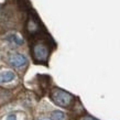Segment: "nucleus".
I'll return each mask as SVG.
<instances>
[{
	"label": "nucleus",
	"mask_w": 120,
	"mask_h": 120,
	"mask_svg": "<svg viewBox=\"0 0 120 120\" xmlns=\"http://www.w3.org/2000/svg\"><path fill=\"white\" fill-rule=\"evenodd\" d=\"M38 120H52L51 118H45V117H43V118H39Z\"/></svg>",
	"instance_id": "nucleus-8"
},
{
	"label": "nucleus",
	"mask_w": 120,
	"mask_h": 120,
	"mask_svg": "<svg viewBox=\"0 0 120 120\" xmlns=\"http://www.w3.org/2000/svg\"><path fill=\"white\" fill-rule=\"evenodd\" d=\"M51 99L61 107H68L71 102L73 101V96L65 90H62L60 88H54L51 91Z\"/></svg>",
	"instance_id": "nucleus-1"
},
{
	"label": "nucleus",
	"mask_w": 120,
	"mask_h": 120,
	"mask_svg": "<svg viewBox=\"0 0 120 120\" xmlns=\"http://www.w3.org/2000/svg\"><path fill=\"white\" fill-rule=\"evenodd\" d=\"M26 62H28L26 57L20 53H15V54L10 55V57H9V63L13 67H22L26 65Z\"/></svg>",
	"instance_id": "nucleus-3"
},
{
	"label": "nucleus",
	"mask_w": 120,
	"mask_h": 120,
	"mask_svg": "<svg viewBox=\"0 0 120 120\" xmlns=\"http://www.w3.org/2000/svg\"><path fill=\"white\" fill-rule=\"evenodd\" d=\"M51 119L52 120H65V115L62 111L55 110L51 113Z\"/></svg>",
	"instance_id": "nucleus-5"
},
{
	"label": "nucleus",
	"mask_w": 120,
	"mask_h": 120,
	"mask_svg": "<svg viewBox=\"0 0 120 120\" xmlns=\"http://www.w3.org/2000/svg\"><path fill=\"white\" fill-rule=\"evenodd\" d=\"M15 73L12 71H4L0 72V83H9L15 79Z\"/></svg>",
	"instance_id": "nucleus-4"
},
{
	"label": "nucleus",
	"mask_w": 120,
	"mask_h": 120,
	"mask_svg": "<svg viewBox=\"0 0 120 120\" xmlns=\"http://www.w3.org/2000/svg\"><path fill=\"white\" fill-rule=\"evenodd\" d=\"M33 54L38 61H45L49 54V50L44 44H37L33 49Z\"/></svg>",
	"instance_id": "nucleus-2"
},
{
	"label": "nucleus",
	"mask_w": 120,
	"mask_h": 120,
	"mask_svg": "<svg viewBox=\"0 0 120 120\" xmlns=\"http://www.w3.org/2000/svg\"><path fill=\"white\" fill-rule=\"evenodd\" d=\"M7 120H17V117H15V115H9L7 117Z\"/></svg>",
	"instance_id": "nucleus-7"
},
{
	"label": "nucleus",
	"mask_w": 120,
	"mask_h": 120,
	"mask_svg": "<svg viewBox=\"0 0 120 120\" xmlns=\"http://www.w3.org/2000/svg\"><path fill=\"white\" fill-rule=\"evenodd\" d=\"M11 40H12V42H15V43L18 44V45L23 44V40L21 39V37H19V35H17V34H15V35H11Z\"/></svg>",
	"instance_id": "nucleus-6"
}]
</instances>
